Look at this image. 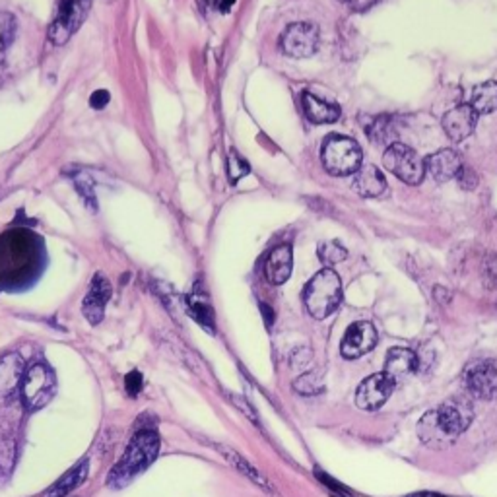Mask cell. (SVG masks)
<instances>
[{
  "mask_svg": "<svg viewBox=\"0 0 497 497\" xmlns=\"http://www.w3.org/2000/svg\"><path fill=\"white\" fill-rule=\"evenodd\" d=\"M346 257H348V251L338 244V241H324V244L319 245V259L326 266L342 262Z\"/></svg>",
  "mask_w": 497,
  "mask_h": 497,
  "instance_id": "obj_28",
  "label": "cell"
},
{
  "mask_svg": "<svg viewBox=\"0 0 497 497\" xmlns=\"http://www.w3.org/2000/svg\"><path fill=\"white\" fill-rule=\"evenodd\" d=\"M292 266H294L292 247L289 245L276 247L269 254V259H266V264H264L266 280L274 286H282L289 278V274H292Z\"/></svg>",
  "mask_w": 497,
  "mask_h": 497,
  "instance_id": "obj_17",
  "label": "cell"
},
{
  "mask_svg": "<svg viewBox=\"0 0 497 497\" xmlns=\"http://www.w3.org/2000/svg\"><path fill=\"white\" fill-rule=\"evenodd\" d=\"M22 398L28 410H41L51 403L57 393V377L49 366L45 363H33L23 371L22 379Z\"/></svg>",
  "mask_w": 497,
  "mask_h": 497,
  "instance_id": "obj_5",
  "label": "cell"
},
{
  "mask_svg": "<svg viewBox=\"0 0 497 497\" xmlns=\"http://www.w3.org/2000/svg\"><path fill=\"white\" fill-rule=\"evenodd\" d=\"M301 105L303 111H306L307 119L315 125H326V123H334V120L341 119V109L334 103H326L319 100L317 95H313L306 92L301 95Z\"/></svg>",
  "mask_w": 497,
  "mask_h": 497,
  "instance_id": "obj_20",
  "label": "cell"
},
{
  "mask_svg": "<svg viewBox=\"0 0 497 497\" xmlns=\"http://www.w3.org/2000/svg\"><path fill=\"white\" fill-rule=\"evenodd\" d=\"M72 181H75V187L78 191V195L82 197V200L86 202L88 209L92 212L98 210V199H95V183L90 173L86 172H76L72 175Z\"/></svg>",
  "mask_w": 497,
  "mask_h": 497,
  "instance_id": "obj_26",
  "label": "cell"
},
{
  "mask_svg": "<svg viewBox=\"0 0 497 497\" xmlns=\"http://www.w3.org/2000/svg\"><path fill=\"white\" fill-rule=\"evenodd\" d=\"M478 115H488L497 111V82H484L472 90L470 102Z\"/></svg>",
  "mask_w": 497,
  "mask_h": 497,
  "instance_id": "obj_23",
  "label": "cell"
},
{
  "mask_svg": "<svg viewBox=\"0 0 497 497\" xmlns=\"http://www.w3.org/2000/svg\"><path fill=\"white\" fill-rule=\"evenodd\" d=\"M375 346H377V331H375V326L368 321H358L348 326L342 338L341 351L344 358L356 359L366 356Z\"/></svg>",
  "mask_w": 497,
  "mask_h": 497,
  "instance_id": "obj_11",
  "label": "cell"
},
{
  "mask_svg": "<svg viewBox=\"0 0 497 497\" xmlns=\"http://www.w3.org/2000/svg\"><path fill=\"white\" fill-rule=\"evenodd\" d=\"M338 3H342L348 8L356 10V12H363V10H368L369 6H373L375 3H377V0H338Z\"/></svg>",
  "mask_w": 497,
  "mask_h": 497,
  "instance_id": "obj_33",
  "label": "cell"
},
{
  "mask_svg": "<svg viewBox=\"0 0 497 497\" xmlns=\"http://www.w3.org/2000/svg\"><path fill=\"white\" fill-rule=\"evenodd\" d=\"M92 0H58L49 26V41L65 45L86 20Z\"/></svg>",
  "mask_w": 497,
  "mask_h": 497,
  "instance_id": "obj_6",
  "label": "cell"
},
{
  "mask_svg": "<svg viewBox=\"0 0 497 497\" xmlns=\"http://www.w3.org/2000/svg\"><path fill=\"white\" fill-rule=\"evenodd\" d=\"M125 389L130 396H137L142 391V375L138 371H130L125 377Z\"/></svg>",
  "mask_w": 497,
  "mask_h": 497,
  "instance_id": "obj_31",
  "label": "cell"
},
{
  "mask_svg": "<svg viewBox=\"0 0 497 497\" xmlns=\"http://www.w3.org/2000/svg\"><path fill=\"white\" fill-rule=\"evenodd\" d=\"M160 453V438L152 430H142L130 439L125 455L109 472L107 484L115 490L125 488L140 472L146 470Z\"/></svg>",
  "mask_w": 497,
  "mask_h": 497,
  "instance_id": "obj_2",
  "label": "cell"
},
{
  "mask_svg": "<svg viewBox=\"0 0 497 497\" xmlns=\"http://www.w3.org/2000/svg\"><path fill=\"white\" fill-rule=\"evenodd\" d=\"M16 460V445L12 439H6L0 443V476L8 478L12 475Z\"/></svg>",
  "mask_w": 497,
  "mask_h": 497,
  "instance_id": "obj_29",
  "label": "cell"
},
{
  "mask_svg": "<svg viewBox=\"0 0 497 497\" xmlns=\"http://www.w3.org/2000/svg\"><path fill=\"white\" fill-rule=\"evenodd\" d=\"M294 389L303 396H317L324 391V379L323 371H309L303 373L301 377L294 383Z\"/></svg>",
  "mask_w": 497,
  "mask_h": 497,
  "instance_id": "obj_27",
  "label": "cell"
},
{
  "mask_svg": "<svg viewBox=\"0 0 497 497\" xmlns=\"http://www.w3.org/2000/svg\"><path fill=\"white\" fill-rule=\"evenodd\" d=\"M234 4H235V0H220V4H217V8H220L222 12H227Z\"/></svg>",
  "mask_w": 497,
  "mask_h": 497,
  "instance_id": "obj_36",
  "label": "cell"
},
{
  "mask_svg": "<svg viewBox=\"0 0 497 497\" xmlns=\"http://www.w3.org/2000/svg\"><path fill=\"white\" fill-rule=\"evenodd\" d=\"M317 476L321 478V482H324L326 484V486H331L333 488V492H336V493H341V495H346V497H350V492L344 488V486H341V484H338V482H334V480H331L329 476H324L323 475V472H317Z\"/></svg>",
  "mask_w": 497,
  "mask_h": 497,
  "instance_id": "obj_35",
  "label": "cell"
},
{
  "mask_svg": "<svg viewBox=\"0 0 497 497\" xmlns=\"http://www.w3.org/2000/svg\"><path fill=\"white\" fill-rule=\"evenodd\" d=\"M383 164L395 177L404 181L408 185H420L423 175H426V164H423L422 157L410 146H406V144L400 142H395L386 148Z\"/></svg>",
  "mask_w": 497,
  "mask_h": 497,
  "instance_id": "obj_7",
  "label": "cell"
},
{
  "mask_svg": "<svg viewBox=\"0 0 497 497\" xmlns=\"http://www.w3.org/2000/svg\"><path fill=\"white\" fill-rule=\"evenodd\" d=\"M368 137L377 144H381V146H386V148H389L391 144H395L396 130H395L391 117L381 115V117L375 119L373 123L368 127Z\"/></svg>",
  "mask_w": 497,
  "mask_h": 497,
  "instance_id": "obj_24",
  "label": "cell"
},
{
  "mask_svg": "<svg viewBox=\"0 0 497 497\" xmlns=\"http://www.w3.org/2000/svg\"><path fill=\"white\" fill-rule=\"evenodd\" d=\"M408 497H445V495H438V493H412Z\"/></svg>",
  "mask_w": 497,
  "mask_h": 497,
  "instance_id": "obj_38",
  "label": "cell"
},
{
  "mask_svg": "<svg viewBox=\"0 0 497 497\" xmlns=\"http://www.w3.org/2000/svg\"><path fill=\"white\" fill-rule=\"evenodd\" d=\"M229 400H232V403H234L241 412H244V414H245L253 423H257V426H259V418H257V414H254V410H253L251 404H247L245 400L241 398L239 395H229Z\"/></svg>",
  "mask_w": 497,
  "mask_h": 497,
  "instance_id": "obj_32",
  "label": "cell"
},
{
  "mask_svg": "<svg viewBox=\"0 0 497 497\" xmlns=\"http://www.w3.org/2000/svg\"><path fill=\"white\" fill-rule=\"evenodd\" d=\"M321 157L326 172L336 177H344L358 172L363 155L356 140L342 135H331L323 142Z\"/></svg>",
  "mask_w": 497,
  "mask_h": 497,
  "instance_id": "obj_4",
  "label": "cell"
},
{
  "mask_svg": "<svg viewBox=\"0 0 497 497\" xmlns=\"http://www.w3.org/2000/svg\"><path fill=\"white\" fill-rule=\"evenodd\" d=\"M200 4H204V6H217V4H220V0H200Z\"/></svg>",
  "mask_w": 497,
  "mask_h": 497,
  "instance_id": "obj_37",
  "label": "cell"
},
{
  "mask_svg": "<svg viewBox=\"0 0 497 497\" xmlns=\"http://www.w3.org/2000/svg\"><path fill=\"white\" fill-rule=\"evenodd\" d=\"M463 383L470 396L492 400L497 396V368L492 361H476L463 373Z\"/></svg>",
  "mask_w": 497,
  "mask_h": 497,
  "instance_id": "obj_10",
  "label": "cell"
},
{
  "mask_svg": "<svg viewBox=\"0 0 497 497\" xmlns=\"http://www.w3.org/2000/svg\"><path fill=\"white\" fill-rule=\"evenodd\" d=\"M395 386H396L395 379L391 377V375H386L385 371L375 373V375H371V377L363 379L356 391L358 408L369 410V412L381 408L393 395Z\"/></svg>",
  "mask_w": 497,
  "mask_h": 497,
  "instance_id": "obj_9",
  "label": "cell"
},
{
  "mask_svg": "<svg viewBox=\"0 0 497 497\" xmlns=\"http://www.w3.org/2000/svg\"><path fill=\"white\" fill-rule=\"evenodd\" d=\"M18 22L8 12H0V63H4L12 41L16 40Z\"/></svg>",
  "mask_w": 497,
  "mask_h": 497,
  "instance_id": "obj_25",
  "label": "cell"
},
{
  "mask_svg": "<svg viewBox=\"0 0 497 497\" xmlns=\"http://www.w3.org/2000/svg\"><path fill=\"white\" fill-rule=\"evenodd\" d=\"M111 284L103 274H95L90 282V289L82 301V313L92 324H100L109 299H111Z\"/></svg>",
  "mask_w": 497,
  "mask_h": 497,
  "instance_id": "obj_12",
  "label": "cell"
},
{
  "mask_svg": "<svg viewBox=\"0 0 497 497\" xmlns=\"http://www.w3.org/2000/svg\"><path fill=\"white\" fill-rule=\"evenodd\" d=\"M227 169H229V179H232V183H237V181L241 177H245L251 172L249 164L237 152L229 154V157H227Z\"/></svg>",
  "mask_w": 497,
  "mask_h": 497,
  "instance_id": "obj_30",
  "label": "cell"
},
{
  "mask_svg": "<svg viewBox=\"0 0 497 497\" xmlns=\"http://www.w3.org/2000/svg\"><path fill=\"white\" fill-rule=\"evenodd\" d=\"M26 363L16 351H10L0 358V398H8L18 391L22 385Z\"/></svg>",
  "mask_w": 497,
  "mask_h": 497,
  "instance_id": "obj_16",
  "label": "cell"
},
{
  "mask_svg": "<svg viewBox=\"0 0 497 497\" xmlns=\"http://www.w3.org/2000/svg\"><path fill=\"white\" fill-rule=\"evenodd\" d=\"M216 451L220 453L229 465H232L237 472H241V475L251 478L254 484H259V486H262L264 490H269L272 492V484L269 482V478H266L264 475H261V470L254 468L251 463H249V458H245L244 455H239L235 448L232 447H226V445H216Z\"/></svg>",
  "mask_w": 497,
  "mask_h": 497,
  "instance_id": "obj_21",
  "label": "cell"
},
{
  "mask_svg": "<svg viewBox=\"0 0 497 497\" xmlns=\"http://www.w3.org/2000/svg\"><path fill=\"white\" fill-rule=\"evenodd\" d=\"M426 172L438 181V183H445V181L457 179L460 169H463V160H460V155L455 150H439L431 154L426 162Z\"/></svg>",
  "mask_w": 497,
  "mask_h": 497,
  "instance_id": "obj_14",
  "label": "cell"
},
{
  "mask_svg": "<svg viewBox=\"0 0 497 497\" xmlns=\"http://www.w3.org/2000/svg\"><path fill=\"white\" fill-rule=\"evenodd\" d=\"M282 51L292 58H307L315 55L319 47V30L306 22L288 26L280 40Z\"/></svg>",
  "mask_w": 497,
  "mask_h": 497,
  "instance_id": "obj_8",
  "label": "cell"
},
{
  "mask_svg": "<svg viewBox=\"0 0 497 497\" xmlns=\"http://www.w3.org/2000/svg\"><path fill=\"white\" fill-rule=\"evenodd\" d=\"M303 303L313 319H326L342 303V282L331 269L315 274L303 289Z\"/></svg>",
  "mask_w": 497,
  "mask_h": 497,
  "instance_id": "obj_3",
  "label": "cell"
},
{
  "mask_svg": "<svg viewBox=\"0 0 497 497\" xmlns=\"http://www.w3.org/2000/svg\"><path fill=\"white\" fill-rule=\"evenodd\" d=\"M472 418H475V410L470 400L455 396L422 416L418 422V438L426 447L441 451L451 447L468 430Z\"/></svg>",
  "mask_w": 497,
  "mask_h": 497,
  "instance_id": "obj_1",
  "label": "cell"
},
{
  "mask_svg": "<svg viewBox=\"0 0 497 497\" xmlns=\"http://www.w3.org/2000/svg\"><path fill=\"white\" fill-rule=\"evenodd\" d=\"M185 311L189 313L191 319H195L202 329L209 331L210 334H214V309L210 306L209 297L200 289V286H195L192 289V294H189L185 297Z\"/></svg>",
  "mask_w": 497,
  "mask_h": 497,
  "instance_id": "obj_18",
  "label": "cell"
},
{
  "mask_svg": "<svg viewBox=\"0 0 497 497\" xmlns=\"http://www.w3.org/2000/svg\"><path fill=\"white\" fill-rule=\"evenodd\" d=\"M418 366V356L408 348H391L385 358V373L391 375L395 383L410 379L416 373Z\"/></svg>",
  "mask_w": 497,
  "mask_h": 497,
  "instance_id": "obj_15",
  "label": "cell"
},
{
  "mask_svg": "<svg viewBox=\"0 0 497 497\" xmlns=\"http://www.w3.org/2000/svg\"><path fill=\"white\" fill-rule=\"evenodd\" d=\"M354 189L366 199H377L386 191L385 175L375 165H363L356 172Z\"/></svg>",
  "mask_w": 497,
  "mask_h": 497,
  "instance_id": "obj_19",
  "label": "cell"
},
{
  "mask_svg": "<svg viewBox=\"0 0 497 497\" xmlns=\"http://www.w3.org/2000/svg\"><path fill=\"white\" fill-rule=\"evenodd\" d=\"M88 470H90V463L86 458V460H82L80 465H76L75 468H70L67 475L49 490L47 497H67L72 490H76L80 484L88 478Z\"/></svg>",
  "mask_w": 497,
  "mask_h": 497,
  "instance_id": "obj_22",
  "label": "cell"
},
{
  "mask_svg": "<svg viewBox=\"0 0 497 497\" xmlns=\"http://www.w3.org/2000/svg\"><path fill=\"white\" fill-rule=\"evenodd\" d=\"M90 103L93 109H103L107 103H109V93L105 90H100L95 92L92 98H90Z\"/></svg>",
  "mask_w": 497,
  "mask_h": 497,
  "instance_id": "obj_34",
  "label": "cell"
},
{
  "mask_svg": "<svg viewBox=\"0 0 497 497\" xmlns=\"http://www.w3.org/2000/svg\"><path fill=\"white\" fill-rule=\"evenodd\" d=\"M476 123H478L476 109L470 103H463L451 109V111L443 117V130L451 140L463 142L472 135V132H475Z\"/></svg>",
  "mask_w": 497,
  "mask_h": 497,
  "instance_id": "obj_13",
  "label": "cell"
}]
</instances>
